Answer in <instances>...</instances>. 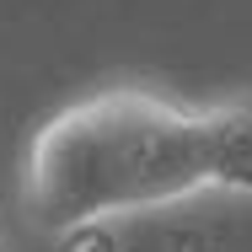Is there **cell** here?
<instances>
[{
    "instance_id": "6da1fadb",
    "label": "cell",
    "mask_w": 252,
    "mask_h": 252,
    "mask_svg": "<svg viewBox=\"0 0 252 252\" xmlns=\"http://www.w3.org/2000/svg\"><path fill=\"white\" fill-rule=\"evenodd\" d=\"M199 193H220L215 102H177L145 81H113L54 107L22 145V209L49 236Z\"/></svg>"
},
{
    "instance_id": "7a4b0ae2",
    "label": "cell",
    "mask_w": 252,
    "mask_h": 252,
    "mask_svg": "<svg viewBox=\"0 0 252 252\" xmlns=\"http://www.w3.org/2000/svg\"><path fill=\"white\" fill-rule=\"evenodd\" d=\"M220 129V193L252 199V97H215Z\"/></svg>"
}]
</instances>
